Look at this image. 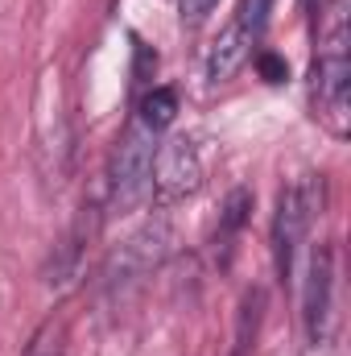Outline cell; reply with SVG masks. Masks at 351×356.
Segmentation results:
<instances>
[{
    "instance_id": "6da1fadb",
    "label": "cell",
    "mask_w": 351,
    "mask_h": 356,
    "mask_svg": "<svg viewBox=\"0 0 351 356\" xmlns=\"http://www.w3.org/2000/svg\"><path fill=\"white\" fill-rule=\"evenodd\" d=\"M348 99H351L348 17H343V0H335L327 8V29L318 33V54H314V71H310V104H314V116L335 137H348V129H351Z\"/></svg>"
},
{
    "instance_id": "7a4b0ae2",
    "label": "cell",
    "mask_w": 351,
    "mask_h": 356,
    "mask_svg": "<svg viewBox=\"0 0 351 356\" xmlns=\"http://www.w3.org/2000/svg\"><path fill=\"white\" fill-rule=\"evenodd\" d=\"M157 145H162V133H153L149 124H141L132 116L120 145L112 149V166H108V207L116 216H128L149 199Z\"/></svg>"
},
{
    "instance_id": "3957f363",
    "label": "cell",
    "mask_w": 351,
    "mask_h": 356,
    "mask_svg": "<svg viewBox=\"0 0 351 356\" xmlns=\"http://www.w3.org/2000/svg\"><path fill=\"white\" fill-rule=\"evenodd\" d=\"M318 191H323V182L298 178V182L281 186V195H277V211H273V269H277L281 282L293 277L302 241L310 236L314 211H318V203H323Z\"/></svg>"
},
{
    "instance_id": "277c9868",
    "label": "cell",
    "mask_w": 351,
    "mask_h": 356,
    "mask_svg": "<svg viewBox=\"0 0 351 356\" xmlns=\"http://www.w3.org/2000/svg\"><path fill=\"white\" fill-rule=\"evenodd\" d=\"M302 327H306V344L310 353H331L335 348V327H339V311H335V249L318 245L306 261V286H302Z\"/></svg>"
},
{
    "instance_id": "5b68a950",
    "label": "cell",
    "mask_w": 351,
    "mask_h": 356,
    "mask_svg": "<svg viewBox=\"0 0 351 356\" xmlns=\"http://www.w3.org/2000/svg\"><path fill=\"white\" fill-rule=\"evenodd\" d=\"M203 186V154L194 145V137L174 133L157 145V158H153V186L149 195L157 199V207H174L182 199L198 195Z\"/></svg>"
},
{
    "instance_id": "8992f818",
    "label": "cell",
    "mask_w": 351,
    "mask_h": 356,
    "mask_svg": "<svg viewBox=\"0 0 351 356\" xmlns=\"http://www.w3.org/2000/svg\"><path fill=\"white\" fill-rule=\"evenodd\" d=\"M166 253H170V224L157 216V220L141 224V228L112 253L103 277H108V286H128V282L153 273V269L166 261Z\"/></svg>"
},
{
    "instance_id": "52a82bcc",
    "label": "cell",
    "mask_w": 351,
    "mask_h": 356,
    "mask_svg": "<svg viewBox=\"0 0 351 356\" xmlns=\"http://www.w3.org/2000/svg\"><path fill=\"white\" fill-rule=\"evenodd\" d=\"M257 42H261V33L244 21V17H232L223 29H219V38L211 42V50H207V83L211 88H219V83H228V79H236L240 75V67L257 54Z\"/></svg>"
},
{
    "instance_id": "ba28073f",
    "label": "cell",
    "mask_w": 351,
    "mask_h": 356,
    "mask_svg": "<svg viewBox=\"0 0 351 356\" xmlns=\"http://www.w3.org/2000/svg\"><path fill=\"white\" fill-rule=\"evenodd\" d=\"M248 211H252V195H248L244 186H236V191L228 195V203H223V211H219V228H215V249H223V257L232 253L236 236L244 232Z\"/></svg>"
},
{
    "instance_id": "9c48e42d",
    "label": "cell",
    "mask_w": 351,
    "mask_h": 356,
    "mask_svg": "<svg viewBox=\"0 0 351 356\" xmlns=\"http://www.w3.org/2000/svg\"><path fill=\"white\" fill-rule=\"evenodd\" d=\"M174 116H178V91L174 88L145 91V99L137 104V120H141V124H149L153 133H166V129L174 124Z\"/></svg>"
},
{
    "instance_id": "30bf717a",
    "label": "cell",
    "mask_w": 351,
    "mask_h": 356,
    "mask_svg": "<svg viewBox=\"0 0 351 356\" xmlns=\"http://www.w3.org/2000/svg\"><path fill=\"white\" fill-rule=\"evenodd\" d=\"M261 311H264V290H252L244 298V311H240V344H236V356H248L252 340H257V327H261Z\"/></svg>"
},
{
    "instance_id": "8fae6325",
    "label": "cell",
    "mask_w": 351,
    "mask_h": 356,
    "mask_svg": "<svg viewBox=\"0 0 351 356\" xmlns=\"http://www.w3.org/2000/svg\"><path fill=\"white\" fill-rule=\"evenodd\" d=\"M25 356H67V332H62V323H46L37 336H33V344L25 348Z\"/></svg>"
},
{
    "instance_id": "7c38bea8",
    "label": "cell",
    "mask_w": 351,
    "mask_h": 356,
    "mask_svg": "<svg viewBox=\"0 0 351 356\" xmlns=\"http://www.w3.org/2000/svg\"><path fill=\"white\" fill-rule=\"evenodd\" d=\"M257 71H261V79L264 83H285L289 79V63L285 58H277V54H257Z\"/></svg>"
},
{
    "instance_id": "4fadbf2b",
    "label": "cell",
    "mask_w": 351,
    "mask_h": 356,
    "mask_svg": "<svg viewBox=\"0 0 351 356\" xmlns=\"http://www.w3.org/2000/svg\"><path fill=\"white\" fill-rule=\"evenodd\" d=\"M178 8H182V21H186V25H198V21H207V17L219 8V0H182Z\"/></svg>"
}]
</instances>
